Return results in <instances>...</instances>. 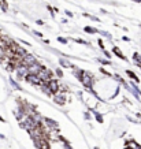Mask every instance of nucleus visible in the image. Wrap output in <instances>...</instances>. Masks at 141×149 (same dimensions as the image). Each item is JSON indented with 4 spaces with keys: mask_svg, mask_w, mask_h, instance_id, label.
<instances>
[{
    "mask_svg": "<svg viewBox=\"0 0 141 149\" xmlns=\"http://www.w3.org/2000/svg\"><path fill=\"white\" fill-rule=\"evenodd\" d=\"M125 149H128V148H125Z\"/></svg>",
    "mask_w": 141,
    "mask_h": 149,
    "instance_id": "10",
    "label": "nucleus"
},
{
    "mask_svg": "<svg viewBox=\"0 0 141 149\" xmlns=\"http://www.w3.org/2000/svg\"><path fill=\"white\" fill-rule=\"evenodd\" d=\"M93 149H100V148H97V146H95V148H93Z\"/></svg>",
    "mask_w": 141,
    "mask_h": 149,
    "instance_id": "9",
    "label": "nucleus"
},
{
    "mask_svg": "<svg viewBox=\"0 0 141 149\" xmlns=\"http://www.w3.org/2000/svg\"><path fill=\"white\" fill-rule=\"evenodd\" d=\"M112 51H114V54L117 55V56H119L121 59H123V60H125V55H123L122 52H121V49H119V48H114Z\"/></svg>",
    "mask_w": 141,
    "mask_h": 149,
    "instance_id": "6",
    "label": "nucleus"
},
{
    "mask_svg": "<svg viewBox=\"0 0 141 149\" xmlns=\"http://www.w3.org/2000/svg\"><path fill=\"white\" fill-rule=\"evenodd\" d=\"M93 118L96 119V122H99V123H103V122H104L103 113H100V112H95V113H93Z\"/></svg>",
    "mask_w": 141,
    "mask_h": 149,
    "instance_id": "5",
    "label": "nucleus"
},
{
    "mask_svg": "<svg viewBox=\"0 0 141 149\" xmlns=\"http://www.w3.org/2000/svg\"><path fill=\"white\" fill-rule=\"evenodd\" d=\"M52 100H54L55 104H58V105H60V107H63L64 104H66V93H62V92H58V93H55L54 96H52Z\"/></svg>",
    "mask_w": 141,
    "mask_h": 149,
    "instance_id": "1",
    "label": "nucleus"
},
{
    "mask_svg": "<svg viewBox=\"0 0 141 149\" xmlns=\"http://www.w3.org/2000/svg\"><path fill=\"white\" fill-rule=\"evenodd\" d=\"M55 72H56V75H58L59 78L63 77V72H62V70H60V68H56V71H55Z\"/></svg>",
    "mask_w": 141,
    "mask_h": 149,
    "instance_id": "8",
    "label": "nucleus"
},
{
    "mask_svg": "<svg viewBox=\"0 0 141 149\" xmlns=\"http://www.w3.org/2000/svg\"><path fill=\"white\" fill-rule=\"evenodd\" d=\"M25 81L29 82L30 85H34V86H40L43 82H41V79L38 78V75H36V74H27L26 78H25Z\"/></svg>",
    "mask_w": 141,
    "mask_h": 149,
    "instance_id": "2",
    "label": "nucleus"
},
{
    "mask_svg": "<svg viewBox=\"0 0 141 149\" xmlns=\"http://www.w3.org/2000/svg\"><path fill=\"white\" fill-rule=\"evenodd\" d=\"M84 118H85L87 120H91V119H92V118H93V116H92V115H91V112H89V111H87V112L84 113Z\"/></svg>",
    "mask_w": 141,
    "mask_h": 149,
    "instance_id": "7",
    "label": "nucleus"
},
{
    "mask_svg": "<svg viewBox=\"0 0 141 149\" xmlns=\"http://www.w3.org/2000/svg\"><path fill=\"white\" fill-rule=\"evenodd\" d=\"M47 85H48V88L51 89L52 95H55V93H58V92H59V86H60V84H59V81H58V79H55V78H54V79H51V81L48 82Z\"/></svg>",
    "mask_w": 141,
    "mask_h": 149,
    "instance_id": "3",
    "label": "nucleus"
},
{
    "mask_svg": "<svg viewBox=\"0 0 141 149\" xmlns=\"http://www.w3.org/2000/svg\"><path fill=\"white\" fill-rule=\"evenodd\" d=\"M126 75H128L129 78H132V81L134 82V84H138V82H140V79H138V77H137L136 74H134V72L132 71V70H128V71H126Z\"/></svg>",
    "mask_w": 141,
    "mask_h": 149,
    "instance_id": "4",
    "label": "nucleus"
}]
</instances>
